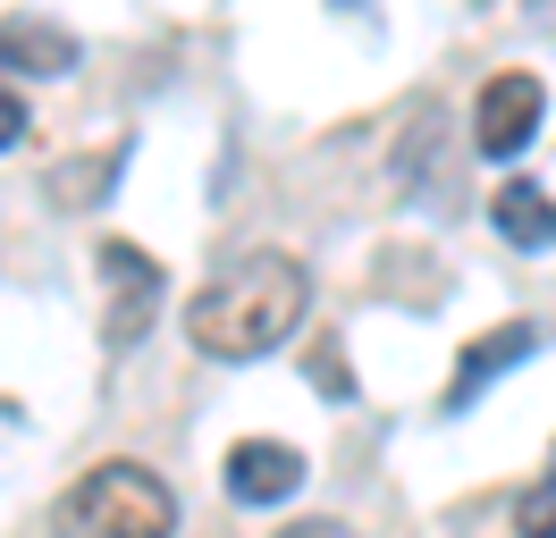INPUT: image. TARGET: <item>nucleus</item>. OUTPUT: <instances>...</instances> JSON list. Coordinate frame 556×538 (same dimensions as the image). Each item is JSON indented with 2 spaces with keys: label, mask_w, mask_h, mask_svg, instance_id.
Here are the masks:
<instances>
[{
  "label": "nucleus",
  "mask_w": 556,
  "mask_h": 538,
  "mask_svg": "<svg viewBox=\"0 0 556 538\" xmlns=\"http://www.w3.org/2000/svg\"><path fill=\"white\" fill-rule=\"evenodd\" d=\"M17 134H26V101H17V93H9V85H0V152H9Z\"/></svg>",
  "instance_id": "nucleus-10"
},
{
  "label": "nucleus",
  "mask_w": 556,
  "mask_h": 538,
  "mask_svg": "<svg viewBox=\"0 0 556 538\" xmlns=\"http://www.w3.org/2000/svg\"><path fill=\"white\" fill-rule=\"evenodd\" d=\"M0 60H26V76H68L76 42L51 26H0Z\"/></svg>",
  "instance_id": "nucleus-8"
},
{
  "label": "nucleus",
  "mask_w": 556,
  "mask_h": 538,
  "mask_svg": "<svg viewBox=\"0 0 556 538\" xmlns=\"http://www.w3.org/2000/svg\"><path fill=\"white\" fill-rule=\"evenodd\" d=\"M278 538H354L346 522H295V530H278Z\"/></svg>",
  "instance_id": "nucleus-11"
},
{
  "label": "nucleus",
  "mask_w": 556,
  "mask_h": 538,
  "mask_svg": "<svg viewBox=\"0 0 556 538\" xmlns=\"http://www.w3.org/2000/svg\"><path fill=\"white\" fill-rule=\"evenodd\" d=\"M304 488V454L295 446H278V437H244L228 446V497L237 504H278Z\"/></svg>",
  "instance_id": "nucleus-5"
},
{
  "label": "nucleus",
  "mask_w": 556,
  "mask_h": 538,
  "mask_svg": "<svg viewBox=\"0 0 556 538\" xmlns=\"http://www.w3.org/2000/svg\"><path fill=\"white\" fill-rule=\"evenodd\" d=\"M515 538H556V471L515 497Z\"/></svg>",
  "instance_id": "nucleus-9"
},
{
  "label": "nucleus",
  "mask_w": 556,
  "mask_h": 538,
  "mask_svg": "<svg viewBox=\"0 0 556 538\" xmlns=\"http://www.w3.org/2000/svg\"><path fill=\"white\" fill-rule=\"evenodd\" d=\"M304 303H313V278H304L295 253H244L186 303V336L211 362H253L278 336H295Z\"/></svg>",
  "instance_id": "nucleus-1"
},
{
  "label": "nucleus",
  "mask_w": 556,
  "mask_h": 538,
  "mask_svg": "<svg viewBox=\"0 0 556 538\" xmlns=\"http://www.w3.org/2000/svg\"><path fill=\"white\" fill-rule=\"evenodd\" d=\"M531 345H540V329H531V320H506V329L472 336V345L455 354V379H447V412H464V404L481 396L489 379H506L515 362H531Z\"/></svg>",
  "instance_id": "nucleus-6"
},
{
  "label": "nucleus",
  "mask_w": 556,
  "mask_h": 538,
  "mask_svg": "<svg viewBox=\"0 0 556 538\" xmlns=\"http://www.w3.org/2000/svg\"><path fill=\"white\" fill-rule=\"evenodd\" d=\"M60 530L68 538H169L177 530V497L169 479L136 454H110L60 497Z\"/></svg>",
  "instance_id": "nucleus-2"
},
{
  "label": "nucleus",
  "mask_w": 556,
  "mask_h": 538,
  "mask_svg": "<svg viewBox=\"0 0 556 538\" xmlns=\"http://www.w3.org/2000/svg\"><path fill=\"white\" fill-rule=\"evenodd\" d=\"M489 219H497V235L522 244V253L556 244V202H548V185H531V177H506V185L489 194Z\"/></svg>",
  "instance_id": "nucleus-7"
},
{
  "label": "nucleus",
  "mask_w": 556,
  "mask_h": 538,
  "mask_svg": "<svg viewBox=\"0 0 556 538\" xmlns=\"http://www.w3.org/2000/svg\"><path fill=\"white\" fill-rule=\"evenodd\" d=\"M102 286H110L102 345H110V354H127V345L152 329V311H161V261L136 253V244H102Z\"/></svg>",
  "instance_id": "nucleus-4"
},
{
  "label": "nucleus",
  "mask_w": 556,
  "mask_h": 538,
  "mask_svg": "<svg viewBox=\"0 0 556 538\" xmlns=\"http://www.w3.org/2000/svg\"><path fill=\"white\" fill-rule=\"evenodd\" d=\"M540 110H548L540 76H531V67H497L481 85V101H472V152H481V161H515L522 143L540 134Z\"/></svg>",
  "instance_id": "nucleus-3"
}]
</instances>
